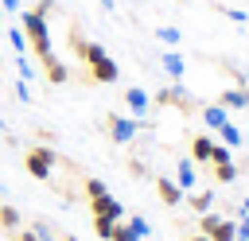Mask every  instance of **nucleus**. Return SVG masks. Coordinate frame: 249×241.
Returning <instances> with one entry per match:
<instances>
[{
  "instance_id": "f257e3e1",
  "label": "nucleus",
  "mask_w": 249,
  "mask_h": 241,
  "mask_svg": "<svg viewBox=\"0 0 249 241\" xmlns=\"http://www.w3.org/2000/svg\"><path fill=\"white\" fill-rule=\"evenodd\" d=\"M66 39H70V51L86 62V78H89L93 86H113V82L121 78V66L109 58V51H105L101 43H89L78 23H70V35H66Z\"/></svg>"
},
{
  "instance_id": "f03ea898",
  "label": "nucleus",
  "mask_w": 249,
  "mask_h": 241,
  "mask_svg": "<svg viewBox=\"0 0 249 241\" xmlns=\"http://www.w3.org/2000/svg\"><path fill=\"white\" fill-rule=\"evenodd\" d=\"M23 167H27L31 179L51 183V175H54V167H58V155L51 152V144H31V148L23 152Z\"/></svg>"
},
{
  "instance_id": "7ed1b4c3",
  "label": "nucleus",
  "mask_w": 249,
  "mask_h": 241,
  "mask_svg": "<svg viewBox=\"0 0 249 241\" xmlns=\"http://www.w3.org/2000/svg\"><path fill=\"white\" fill-rule=\"evenodd\" d=\"M19 27H23L31 51H35V58L51 54V31H47V19H43V16H35V12L27 8V12H19Z\"/></svg>"
},
{
  "instance_id": "20e7f679",
  "label": "nucleus",
  "mask_w": 249,
  "mask_h": 241,
  "mask_svg": "<svg viewBox=\"0 0 249 241\" xmlns=\"http://www.w3.org/2000/svg\"><path fill=\"white\" fill-rule=\"evenodd\" d=\"M152 109H179V113H195L198 105H195V97L179 86V82H171L167 89H160V93H152Z\"/></svg>"
},
{
  "instance_id": "39448f33",
  "label": "nucleus",
  "mask_w": 249,
  "mask_h": 241,
  "mask_svg": "<svg viewBox=\"0 0 249 241\" xmlns=\"http://www.w3.org/2000/svg\"><path fill=\"white\" fill-rule=\"evenodd\" d=\"M101 128H105V136H109L113 144H128V140H136L140 120H136V117H121V113H105V117H101Z\"/></svg>"
},
{
  "instance_id": "423d86ee",
  "label": "nucleus",
  "mask_w": 249,
  "mask_h": 241,
  "mask_svg": "<svg viewBox=\"0 0 249 241\" xmlns=\"http://www.w3.org/2000/svg\"><path fill=\"white\" fill-rule=\"evenodd\" d=\"M39 66H43V78H47L51 86H66V82H70V66H66L54 51H51V54H43V58H39Z\"/></svg>"
},
{
  "instance_id": "0eeeda50",
  "label": "nucleus",
  "mask_w": 249,
  "mask_h": 241,
  "mask_svg": "<svg viewBox=\"0 0 249 241\" xmlns=\"http://www.w3.org/2000/svg\"><path fill=\"white\" fill-rule=\"evenodd\" d=\"M124 105H128V113H132L136 120H144V113L152 109V93L140 89V86H128V89H124Z\"/></svg>"
},
{
  "instance_id": "6e6552de",
  "label": "nucleus",
  "mask_w": 249,
  "mask_h": 241,
  "mask_svg": "<svg viewBox=\"0 0 249 241\" xmlns=\"http://www.w3.org/2000/svg\"><path fill=\"white\" fill-rule=\"evenodd\" d=\"M89 210H93V218H113V222H124V206H121L113 194L89 198Z\"/></svg>"
},
{
  "instance_id": "1a4fd4ad",
  "label": "nucleus",
  "mask_w": 249,
  "mask_h": 241,
  "mask_svg": "<svg viewBox=\"0 0 249 241\" xmlns=\"http://www.w3.org/2000/svg\"><path fill=\"white\" fill-rule=\"evenodd\" d=\"M156 194H160V202H163V206H179L187 190H183L171 175H160V179H156Z\"/></svg>"
},
{
  "instance_id": "9d476101",
  "label": "nucleus",
  "mask_w": 249,
  "mask_h": 241,
  "mask_svg": "<svg viewBox=\"0 0 249 241\" xmlns=\"http://www.w3.org/2000/svg\"><path fill=\"white\" fill-rule=\"evenodd\" d=\"M202 233H206L210 241H237V222H233V218H222V214H218V218H214V222H210V225H206Z\"/></svg>"
},
{
  "instance_id": "9b49d317",
  "label": "nucleus",
  "mask_w": 249,
  "mask_h": 241,
  "mask_svg": "<svg viewBox=\"0 0 249 241\" xmlns=\"http://www.w3.org/2000/svg\"><path fill=\"white\" fill-rule=\"evenodd\" d=\"M160 62H163V74H167L171 82H183V74H187V62H183V54H179L175 47H167Z\"/></svg>"
},
{
  "instance_id": "f8f14e48",
  "label": "nucleus",
  "mask_w": 249,
  "mask_h": 241,
  "mask_svg": "<svg viewBox=\"0 0 249 241\" xmlns=\"http://www.w3.org/2000/svg\"><path fill=\"white\" fill-rule=\"evenodd\" d=\"M226 120H230V109H222V105H202V128L218 132Z\"/></svg>"
},
{
  "instance_id": "ddd939ff",
  "label": "nucleus",
  "mask_w": 249,
  "mask_h": 241,
  "mask_svg": "<svg viewBox=\"0 0 249 241\" xmlns=\"http://www.w3.org/2000/svg\"><path fill=\"white\" fill-rule=\"evenodd\" d=\"M210 152H214V140L202 132V136H191V159L195 163H210Z\"/></svg>"
},
{
  "instance_id": "4468645a",
  "label": "nucleus",
  "mask_w": 249,
  "mask_h": 241,
  "mask_svg": "<svg viewBox=\"0 0 249 241\" xmlns=\"http://www.w3.org/2000/svg\"><path fill=\"white\" fill-rule=\"evenodd\" d=\"M195 179H198L195 159H179V163H175V183H179L183 190H191V187H195Z\"/></svg>"
},
{
  "instance_id": "2eb2a0df",
  "label": "nucleus",
  "mask_w": 249,
  "mask_h": 241,
  "mask_svg": "<svg viewBox=\"0 0 249 241\" xmlns=\"http://www.w3.org/2000/svg\"><path fill=\"white\" fill-rule=\"evenodd\" d=\"M183 202H187L195 214H206V210L214 206V190H187V194H183Z\"/></svg>"
},
{
  "instance_id": "dca6fc26",
  "label": "nucleus",
  "mask_w": 249,
  "mask_h": 241,
  "mask_svg": "<svg viewBox=\"0 0 249 241\" xmlns=\"http://www.w3.org/2000/svg\"><path fill=\"white\" fill-rule=\"evenodd\" d=\"M0 229H8V233H16V229H19V210H16V206H8V202L0 206Z\"/></svg>"
},
{
  "instance_id": "f3484780",
  "label": "nucleus",
  "mask_w": 249,
  "mask_h": 241,
  "mask_svg": "<svg viewBox=\"0 0 249 241\" xmlns=\"http://www.w3.org/2000/svg\"><path fill=\"white\" fill-rule=\"evenodd\" d=\"M218 136H222V144H226V148H241V128H237V124H230V120H226V124L218 128Z\"/></svg>"
},
{
  "instance_id": "a211bd4d",
  "label": "nucleus",
  "mask_w": 249,
  "mask_h": 241,
  "mask_svg": "<svg viewBox=\"0 0 249 241\" xmlns=\"http://www.w3.org/2000/svg\"><path fill=\"white\" fill-rule=\"evenodd\" d=\"M82 194H86V198H101V194H109V187H105L101 179L86 175V179H82Z\"/></svg>"
},
{
  "instance_id": "6ab92c4d",
  "label": "nucleus",
  "mask_w": 249,
  "mask_h": 241,
  "mask_svg": "<svg viewBox=\"0 0 249 241\" xmlns=\"http://www.w3.org/2000/svg\"><path fill=\"white\" fill-rule=\"evenodd\" d=\"M31 233H35L39 241H58V229H54L51 222H31Z\"/></svg>"
},
{
  "instance_id": "aec40b11",
  "label": "nucleus",
  "mask_w": 249,
  "mask_h": 241,
  "mask_svg": "<svg viewBox=\"0 0 249 241\" xmlns=\"http://www.w3.org/2000/svg\"><path fill=\"white\" fill-rule=\"evenodd\" d=\"M109 241H140V237L132 233V225H128V222H113V233H109Z\"/></svg>"
},
{
  "instance_id": "412c9836",
  "label": "nucleus",
  "mask_w": 249,
  "mask_h": 241,
  "mask_svg": "<svg viewBox=\"0 0 249 241\" xmlns=\"http://www.w3.org/2000/svg\"><path fill=\"white\" fill-rule=\"evenodd\" d=\"M8 43L16 47V54H23L31 43H27V35H23V27H8Z\"/></svg>"
},
{
  "instance_id": "4be33fe9",
  "label": "nucleus",
  "mask_w": 249,
  "mask_h": 241,
  "mask_svg": "<svg viewBox=\"0 0 249 241\" xmlns=\"http://www.w3.org/2000/svg\"><path fill=\"white\" fill-rule=\"evenodd\" d=\"M210 167H214V179L218 183H233L237 179V167L233 163H210Z\"/></svg>"
},
{
  "instance_id": "5701e85b",
  "label": "nucleus",
  "mask_w": 249,
  "mask_h": 241,
  "mask_svg": "<svg viewBox=\"0 0 249 241\" xmlns=\"http://www.w3.org/2000/svg\"><path fill=\"white\" fill-rule=\"evenodd\" d=\"M124 222L132 225V233H136V237H148V233H152V222H148L144 214H132V218H124Z\"/></svg>"
},
{
  "instance_id": "b1692460",
  "label": "nucleus",
  "mask_w": 249,
  "mask_h": 241,
  "mask_svg": "<svg viewBox=\"0 0 249 241\" xmlns=\"http://www.w3.org/2000/svg\"><path fill=\"white\" fill-rule=\"evenodd\" d=\"M31 12H35V16H43V19H51V16L58 12V0H35V4H31Z\"/></svg>"
},
{
  "instance_id": "393cba45",
  "label": "nucleus",
  "mask_w": 249,
  "mask_h": 241,
  "mask_svg": "<svg viewBox=\"0 0 249 241\" xmlns=\"http://www.w3.org/2000/svg\"><path fill=\"white\" fill-rule=\"evenodd\" d=\"M156 39H160V43H167V47H175L183 35H179V27H156Z\"/></svg>"
},
{
  "instance_id": "a878e982",
  "label": "nucleus",
  "mask_w": 249,
  "mask_h": 241,
  "mask_svg": "<svg viewBox=\"0 0 249 241\" xmlns=\"http://www.w3.org/2000/svg\"><path fill=\"white\" fill-rule=\"evenodd\" d=\"M16 66H19V82H31V78H39V74H35V66H31L23 54H16Z\"/></svg>"
},
{
  "instance_id": "bb28decb",
  "label": "nucleus",
  "mask_w": 249,
  "mask_h": 241,
  "mask_svg": "<svg viewBox=\"0 0 249 241\" xmlns=\"http://www.w3.org/2000/svg\"><path fill=\"white\" fill-rule=\"evenodd\" d=\"M93 233H97L101 241H109V233H113V218H93Z\"/></svg>"
},
{
  "instance_id": "cd10ccee",
  "label": "nucleus",
  "mask_w": 249,
  "mask_h": 241,
  "mask_svg": "<svg viewBox=\"0 0 249 241\" xmlns=\"http://www.w3.org/2000/svg\"><path fill=\"white\" fill-rule=\"evenodd\" d=\"M237 241H249V214L237 218Z\"/></svg>"
},
{
  "instance_id": "c85d7f7f",
  "label": "nucleus",
  "mask_w": 249,
  "mask_h": 241,
  "mask_svg": "<svg viewBox=\"0 0 249 241\" xmlns=\"http://www.w3.org/2000/svg\"><path fill=\"white\" fill-rule=\"evenodd\" d=\"M16 97H19V101H23V105H27V101H31V89H27V82H16Z\"/></svg>"
},
{
  "instance_id": "c756f323",
  "label": "nucleus",
  "mask_w": 249,
  "mask_h": 241,
  "mask_svg": "<svg viewBox=\"0 0 249 241\" xmlns=\"http://www.w3.org/2000/svg\"><path fill=\"white\" fill-rule=\"evenodd\" d=\"M8 237H12V241H39L31 229H16V233H8Z\"/></svg>"
},
{
  "instance_id": "7c9ffc66",
  "label": "nucleus",
  "mask_w": 249,
  "mask_h": 241,
  "mask_svg": "<svg viewBox=\"0 0 249 241\" xmlns=\"http://www.w3.org/2000/svg\"><path fill=\"white\" fill-rule=\"evenodd\" d=\"M222 12H226L233 23H249V16H245V12H233V8H222Z\"/></svg>"
},
{
  "instance_id": "2f4dec72",
  "label": "nucleus",
  "mask_w": 249,
  "mask_h": 241,
  "mask_svg": "<svg viewBox=\"0 0 249 241\" xmlns=\"http://www.w3.org/2000/svg\"><path fill=\"white\" fill-rule=\"evenodd\" d=\"M128 171H132V175H136V179H144V171H148V167H144V163H140V159H132V163H128Z\"/></svg>"
},
{
  "instance_id": "473e14b6",
  "label": "nucleus",
  "mask_w": 249,
  "mask_h": 241,
  "mask_svg": "<svg viewBox=\"0 0 249 241\" xmlns=\"http://www.w3.org/2000/svg\"><path fill=\"white\" fill-rule=\"evenodd\" d=\"M0 8H4V12H12V16H16V12H19V0H0Z\"/></svg>"
},
{
  "instance_id": "72a5a7b5",
  "label": "nucleus",
  "mask_w": 249,
  "mask_h": 241,
  "mask_svg": "<svg viewBox=\"0 0 249 241\" xmlns=\"http://www.w3.org/2000/svg\"><path fill=\"white\" fill-rule=\"evenodd\" d=\"M187 241H210V237H206V233H198V229H195V233H191V237H187Z\"/></svg>"
},
{
  "instance_id": "f704fd0d",
  "label": "nucleus",
  "mask_w": 249,
  "mask_h": 241,
  "mask_svg": "<svg viewBox=\"0 0 249 241\" xmlns=\"http://www.w3.org/2000/svg\"><path fill=\"white\" fill-rule=\"evenodd\" d=\"M97 4H101V8H105V12H113V0H97Z\"/></svg>"
},
{
  "instance_id": "c9c22d12",
  "label": "nucleus",
  "mask_w": 249,
  "mask_h": 241,
  "mask_svg": "<svg viewBox=\"0 0 249 241\" xmlns=\"http://www.w3.org/2000/svg\"><path fill=\"white\" fill-rule=\"evenodd\" d=\"M58 241H78V237L74 233H58Z\"/></svg>"
},
{
  "instance_id": "e433bc0d",
  "label": "nucleus",
  "mask_w": 249,
  "mask_h": 241,
  "mask_svg": "<svg viewBox=\"0 0 249 241\" xmlns=\"http://www.w3.org/2000/svg\"><path fill=\"white\" fill-rule=\"evenodd\" d=\"M0 35H4V27H0Z\"/></svg>"
},
{
  "instance_id": "4c0bfd02",
  "label": "nucleus",
  "mask_w": 249,
  "mask_h": 241,
  "mask_svg": "<svg viewBox=\"0 0 249 241\" xmlns=\"http://www.w3.org/2000/svg\"><path fill=\"white\" fill-rule=\"evenodd\" d=\"M0 206H4V202H0Z\"/></svg>"
},
{
  "instance_id": "58836bf2",
  "label": "nucleus",
  "mask_w": 249,
  "mask_h": 241,
  "mask_svg": "<svg viewBox=\"0 0 249 241\" xmlns=\"http://www.w3.org/2000/svg\"><path fill=\"white\" fill-rule=\"evenodd\" d=\"M0 86H4V82H0Z\"/></svg>"
}]
</instances>
